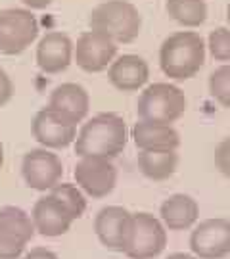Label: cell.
Wrapping results in <instances>:
<instances>
[{
    "instance_id": "obj_1",
    "label": "cell",
    "mask_w": 230,
    "mask_h": 259,
    "mask_svg": "<svg viewBox=\"0 0 230 259\" xmlns=\"http://www.w3.org/2000/svg\"><path fill=\"white\" fill-rule=\"evenodd\" d=\"M129 131L117 113H98L84 123L75 137V154L79 157H117L127 146Z\"/></svg>"
},
{
    "instance_id": "obj_2",
    "label": "cell",
    "mask_w": 230,
    "mask_h": 259,
    "mask_svg": "<svg viewBox=\"0 0 230 259\" xmlns=\"http://www.w3.org/2000/svg\"><path fill=\"white\" fill-rule=\"evenodd\" d=\"M205 40L196 31H176L161 42L159 67L173 81H188L205 64Z\"/></svg>"
},
{
    "instance_id": "obj_3",
    "label": "cell",
    "mask_w": 230,
    "mask_h": 259,
    "mask_svg": "<svg viewBox=\"0 0 230 259\" xmlns=\"http://www.w3.org/2000/svg\"><path fill=\"white\" fill-rule=\"evenodd\" d=\"M88 27L108 35L117 45H129L142 31V16L127 0H106L90 12Z\"/></svg>"
},
{
    "instance_id": "obj_4",
    "label": "cell",
    "mask_w": 230,
    "mask_h": 259,
    "mask_svg": "<svg viewBox=\"0 0 230 259\" xmlns=\"http://www.w3.org/2000/svg\"><path fill=\"white\" fill-rule=\"evenodd\" d=\"M188 108V98L176 84L154 83L140 93L136 102V115L140 121L173 125Z\"/></svg>"
},
{
    "instance_id": "obj_5",
    "label": "cell",
    "mask_w": 230,
    "mask_h": 259,
    "mask_svg": "<svg viewBox=\"0 0 230 259\" xmlns=\"http://www.w3.org/2000/svg\"><path fill=\"white\" fill-rule=\"evenodd\" d=\"M38 37V21L31 10H0V52L6 56L21 54Z\"/></svg>"
},
{
    "instance_id": "obj_6",
    "label": "cell",
    "mask_w": 230,
    "mask_h": 259,
    "mask_svg": "<svg viewBox=\"0 0 230 259\" xmlns=\"http://www.w3.org/2000/svg\"><path fill=\"white\" fill-rule=\"evenodd\" d=\"M33 236L35 225L27 211L16 205L0 209V259H19Z\"/></svg>"
},
{
    "instance_id": "obj_7",
    "label": "cell",
    "mask_w": 230,
    "mask_h": 259,
    "mask_svg": "<svg viewBox=\"0 0 230 259\" xmlns=\"http://www.w3.org/2000/svg\"><path fill=\"white\" fill-rule=\"evenodd\" d=\"M132 238L125 255L129 259H154L167 248V229L152 213H132Z\"/></svg>"
},
{
    "instance_id": "obj_8",
    "label": "cell",
    "mask_w": 230,
    "mask_h": 259,
    "mask_svg": "<svg viewBox=\"0 0 230 259\" xmlns=\"http://www.w3.org/2000/svg\"><path fill=\"white\" fill-rule=\"evenodd\" d=\"M132 213L123 205H106L94 217V232L111 251L125 253L132 238Z\"/></svg>"
},
{
    "instance_id": "obj_9",
    "label": "cell",
    "mask_w": 230,
    "mask_h": 259,
    "mask_svg": "<svg viewBox=\"0 0 230 259\" xmlns=\"http://www.w3.org/2000/svg\"><path fill=\"white\" fill-rule=\"evenodd\" d=\"M77 125L69 115L62 113L56 108L46 106L37 111L31 131L38 144H42L48 150H62L67 148L75 142L77 137Z\"/></svg>"
},
{
    "instance_id": "obj_10",
    "label": "cell",
    "mask_w": 230,
    "mask_h": 259,
    "mask_svg": "<svg viewBox=\"0 0 230 259\" xmlns=\"http://www.w3.org/2000/svg\"><path fill=\"white\" fill-rule=\"evenodd\" d=\"M117 58V42L100 31H84L73 45V60L86 73L106 71Z\"/></svg>"
},
{
    "instance_id": "obj_11",
    "label": "cell",
    "mask_w": 230,
    "mask_h": 259,
    "mask_svg": "<svg viewBox=\"0 0 230 259\" xmlns=\"http://www.w3.org/2000/svg\"><path fill=\"white\" fill-rule=\"evenodd\" d=\"M190 250L200 259H222L230 255V221L222 217L205 219L194 227Z\"/></svg>"
},
{
    "instance_id": "obj_12",
    "label": "cell",
    "mask_w": 230,
    "mask_h": 259,
    "mask_svg": "<svg viewBox=\"0 0 230 259\" xmlns=\"http://www.w3.org/2000/svg\"><path fill=\"white\" fill-rule=\"evenodd\" d=\"M21 175L29 188L46 192L54 188L64 177V163L58 154L48 148L31 150L23 156L21 161Z\"/></svg>"
},
{
    "instance_id": "obj_13",
    "label": "cell",
    "mask_w": 230,
    "mask_h": 259,
    "mask_svg": "<svg viewBox=\"0 0 230 259\" xmlns=\"http://www.w3.org/2000/svg\"><path fill=\"white\" fill-rule=\"evenodd\" d=\"M73 177L77 186L92 198H106L117 185V169L108 157H81Z\"/></svg>"
},
{
    "instance_id": "obj_14",
    "label": "cell",
    "mask_w": 230,
    "mask_h": 259,
    "mask_svg": "<svg viewBox=\"0 0 230 259\" xmlns=\"http://www.w3.org/2000/svg\"><path fill=\"white\" fill-rule=\"evenodd\" d=\"M31 221L35 225V232H40L42 236H48V238H56L69 231L75 219L58 198L46 194L38 198L33 205Z\"/></svg>"
},
{
    "instance_id": "obj_15",
    "label": "cell",
    "mask_w": 230,
    "mask_h": 259,
    "mask_svg": "<svg viewBox=\"0 0 230 259\" xmlns=\"http://www.w3.org/2000/svg\"><path fill=\"white\" fill-rule=\"evenodd\" d=\"M73 62V40L62 31H50L38 40L37 65L40 71L56 75L65 71Z\"/></svg>"
},
{
    "instance_id": "obj_16",
    "label": "cell",
    "mask_w": 230,
    "mask_h": 259,
    "mask_svg": "<svg viewBox=\"0 0 230 259\" xmlns=\"http://www.w3.org/2000/svg\"><path fill=\"white\" fill-rule=\"evenodd\" d=\"M108 79L121 93H136L146 87L150 79V65L136 54H123L110 64Z\"/></svg>"
},
{
    "instance_id": "obj_17",
    "label": "cell",
    "mask_w": 230,
    "mask_h": 259,
    "mask_svg": "<svg viewBox=\"0 0 230 259\" xmlns=\"http://www.w3.org/2000/svg\"><path fill=\"white\" fill-rule=\"evenodd\" d=\"M159 217L165 229L173 232L188 231L200 217V205L188 194L169 196L159 207Z\"/></svg>"
},
{
    "instance_id": "obj_18",
    "label": "cell",
    "mask_w": 230,
    "mask_h": 259,
    "mask_svg": "<svg viewBox=\"0 0 230 259\" xmlns=\"http://www.w3.org/2000/svg\"><path fill=\"white\" fill-rule=\"evenodd\" d=\"M132 140L138 150H176L180 135L173 125L136 121L132 127Z\"/></svg>"
},
{
    "instance_id": "obj_19",
    "label": "cell",
    "mask_w": 230,
    "mask_h": 259,
    "mask_svg": "<svg viewBox=\"0 0 230 259\" xmlns=\"http://www.w3.org/2000/svg\"><path fill=\"white\" fill-rule=\"evenodd\" d=\"M48 106L60 110L65 115H69L75 123H81L90 110V96L86 93V89L81 84L64 83L58 84L52 91Z\"/></svg>"
},
{
    "instance_id": "obj_20",
    "label": "cell",
    "mask_w": 230,
    "mask_h": 259,
    "mask_svg": "<svg viewBox=\"0 0 230 259\" xmlns=\"http://www.w3.org/2000/svg\"><path fill=\"white\" fill-rule=\"evenodd\" d=\"M178 167L176 150H140L138 169L150 181H167L175 175Z\"/></svg>"
},
{
    "instance_id": "obj_21",
    "label": "cell",
    "mask_w": 230,
    "mask_h": 259,
    "mask_svg": "<svg viewBox=\"0 0 230 259\" xmlns=\"http://www.w3.org/2000/svg\"><path fill=\"white\" fill-rule=\"evenodd\" d=\"M165 10L178 25L196 29L207 19V4L205 0H165Z\"/></svg>"
},
{
    "instance_id": "obj_22",
    "label": "cell",
    "mask_w": 230,
    "mask_h": 259,
    "mask_svg": "<svg viewBox=\"0 0 230 259\" xmlns=\"http://www.w3.org/2000/svg\"><path fill=\"white\" fill-rule=\"evenodd\" d=\"M50 194L58 198L69 209L73 219L83 217V213L86 211V198H84L83 190L79 186H75L73 183H62L60 181L54 188H50Z\"/></svg>"
},
{
    "instance_id": "obj_23",
    "label": "cell",
    "mask_w": 230,
    "mask_h": 259,
    "mask_svg": "<svg viewBox=\"0 0 230 259\" xmlns=\"http://www.w3.org/2000/svg\"><path fill=\"white\" fill-rule=\"evenodd\" d=\"M209 94L224 110H230V64H222L209 75Z\"/></svg>"
},
{
    "instance_id": "obj_24",
    "label": "cell",
    "mask_w": 230,
    "mask_h": 259,
    "mask_svg": "<svg viewBox=\"0 0 230 259\" xmlns=\"http://www.w3.org/2000/svg\"><path fill=\"white\" fill-rule=\"evenodd\" d=\"M205 48L209 50L213 60L222 62V64H230V29L217 27L215 31H211L207 37Z\"/></svg>"
},
{
    "instance_id": "obj_25",
    "label": "cell",
    "mask_w": 230,
    "mask_h": 259,
    "mask_svg": "<svg viewBox=\"0 0 230 259\" xmlns=\"http://www.w3.org/2000/svg\"><path fill=\"white\" fill-rule=\"evenodd\" d=\"M215 165L222 175L230 179V137L222 139L215 148Z\"/></svg>"
},
{
    "instance_id": "obj_26",
    "label": "cell",
    "mask_w": 230,
    "mask_h": 259,
    "mask_svg": "<svg viewBox=\"0 0 230 259\" xmlns=\"http://www.w3.org/2000/svg\"><path fill=\"white\" fill-rule=\"evenodd\" d=\"M14 96V83L10 79V75L0 67V108L6 106Z\"/></svg>"
},
{
    "instance_id": "obj_27",
    "label": "cell",
    "mask_w": 230,
    "mask_h": 259,
    "mask_svg": "<svg viewBox=\"0 0 230 259\" xmlns=\"http://www.w3.org/2000/svg\"><path fill=\"white\" fill-rule=\"evenodd\" d=\"M23 259H60V257L56 255L54 251L46 250V248H33L29 253H25Z\"/></svg>"
},
{
    "instance_id": "obj_28",
    "label": "cell",
    "mask_w": 230,
    "mask_h": 259,
    "mask_svg": "<svg viewBox=\"0 0 230 259\" xmlns=\"http://www.w3.org/2000/svg\"><path fill=\"white\" fill-rule=\"evenodd\" d=\"M21 2H23L29 10H44V8H48L54 0H21Z\"/></svg>"
},
{
    "instance_id": "obj_29",
    "label": "cell",
    "mask_w": 230,
    "mask_h": 259,
    "mask_svg": "<svg viewBox=\"0 0 230 259\" xmlns=\"http://www.w3.org/2000/svg\"><path fill=\"white\" fill-rule=\"evenodd\" d=\"M167 259H200L196 255H190V253H182V251H176V253H171Z\"/></svg>"
},
{
    "instance_id": "obj_30",
    "label": "cell",
    "mask_w": 230,
    "mask_h": 259,
    "mask_svg": "<svg viewBox=\"0 0 230 259\" xmlns=\"http://www.w3.org/2000/svg\"><path fill=\"white\" fill-rule=\"evenodd\" d=\"M4 165V146H2V142H0V169Z\"/></svg>"
},
{
    "instance_id": "obj_31",
    "label": "cell",
    "mask_w": 230,
    "mask_h": 259,
    "mask_svg": "<svg viewBox=\"0 0 230 259\" xmlns=\"http://www.w3.org/2000/svg\"><path fill=\"white\" fill-rule=\"evenodd\" d=\"M226 19H228V23H230V2H228V6H226Z\"/></svg>"
}]
</instances>
